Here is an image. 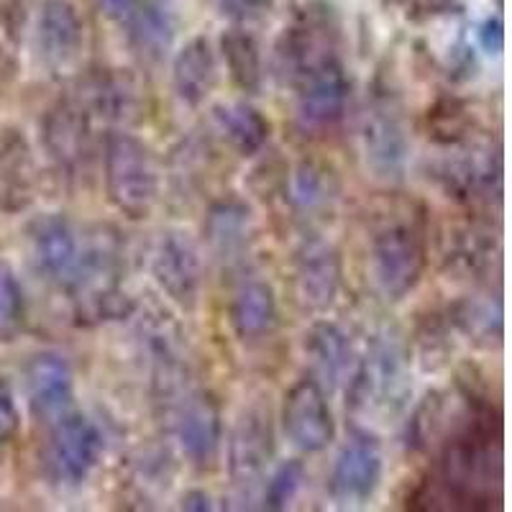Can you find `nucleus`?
Returning <instances> with one entry per match:
<instances>
[{
    "instance_id": "obj_30",
    "label": "nucleus",
    "mask_w": 512,
    "mask_h": 512,
    "mask_svg": "<svg viewBox=\"0 0 512 512\" xmlns=\"http://www.w3.org/2000/svg\"><path fill=\"white\" fill-rule=\"evenodd\" d=\"M24 318V292L16 274L0 264V338L11 336Z\"/></svg>"
},
{
    "instance_id": "obj_19",
    "label": "nucleus",
    "mask_w": 512,
    "mask_h": 512,
    "mask_svg": "<svg viewBox=\"0 0 512 512\" xmlns=\"http://www.w3.org/2000/svg\"><path fill=\"white\" fill-rule=\"evenodd\" d=\"M172 82H175V93L187 105H200L213 93L218 82V64L216 52L205 36H195L177 52L172 64Z\"/></svg>"
},
{
    "instance_id": "obj_20",
    "label": "nucleus",
    "mask_w": 512,
    "mask_h": 512,
    "mask_svg": "<svg viewBox=\"0 0 512 512\" xmlns=\"http://www.w3.org/2000/svg\"><path fill=\"white\" fill-rule=\"evenodd\" d=\"M36 169L24 136L8 134L0 141V208L24 210L34 200Z\"/></svg>"
},
{
    "instance_id": "obj_29",
    "label": "nucleus",
    "mask_w": 512,
    "mask_h": 512,
    "mask_svg": "<svg viewBox=\"0 0 512 512\" xmlns=\"http://www.w3.org/2000/svg\"><path fill=\"white\" fill-rule=\"evenodd\" d=\"M305 469L300 461H287L282 464L277 472L269 477V482H264V505L269 510H285L292 500L297 497L300 487H303Z\"/></svg>"
},
{
    "instance_id": "obj_26",
    "label": "nucleus",
    "mask_w": 512,
    "mask_h": 512,
    "mask_svg": "<svg viewBox=\"0 0 512 512\" xmlns=\"http://www.w3.org/2000/svg\"><path fill=\"white\" fill-rule=\"evenodd\" d=\"M208 239L223 259H239L249 249L251 218L239 203H223L208 218Z\"/></svg>"
},
{
    "instance_id": "obj_25",
    "label": "nucleus",
    "mask_w": 512,
    "mask_h": 512,
    "mask_svg": "<svg viewBox=\"0 0 512 512\" xmlns=\"http://www.w3.org/2000/svg\"><path fill=\"white\" fill-rule=\"evenodd\" d=\"M338 195L336 172L320 162H300L292 172L290 198L300 213H323Z\"/></svg>"
},
{
    "instance_id": "obj_11",
    "label": "nucleus",
    "mask_w": 512,
    "mask_h": 512,
    "mask_svg": "<svg viewBox=\"0 0 512 512\" xmlns=\"http://www.w3.org/2000/svg\"><path fill=\"white\" fill-rule=\"evenodd\" d=\"M152 274L157 285L182 308L198 303L203 287V262L185 233H164L152 254Z\"/></svg>"
},
{
    "instance_id": "obj_17",
    "label": "nucleus",
    "mask_w": 512,
    "mask_h": 512,
    "mask_svg": "<svg viewBox=\"0 0 512 512\" xmlns=\"http://www.w3.org/2000/svg\"><path fill=\"white\" fill-rule=\"evenodd\" d=\"M500 157L489 149L461 146L459 152L443 159L441 180L461 200H487L500 190Z\"/></svg>"
},
{
    "instance_id": "obj_7",
    "label": "nucleus",
    "mask_w": 512,
    "mask_h": 512,
    "mask_svg": "<svg viewBox=\"0 0 512 512\" xmlns=\"http://www.w3.org/2000/svg\"><path fill=\"white\" fill-rule=\"evenodd\" d=\"M274 456V431L269 408L249 405L236 420L228 443V472L241 500H254L264 489Z\"/></svg>"
},
{
    "instance_id": "obj_13",
    "label": "nucleus",
    "mask_w": 512,
    "mask_h": 512,
    "mask_svg": "<svg viewBox=\"0 0 512 512\" xmlns=\"http://www.w3.org/2000/svg\"><path fill=\"white\" fill-rule=\"evenodd\" d=\"M175 436L182 454L195 466H210L221 451V413L203 392H185L175 400Z\"/></svg>"
},
{
    "instance_id": "obj_35",
    "label": "nucleus",
    "mask_w": 512,
    "mask_h": 512,
    "mask_svg": "<svg viewBox=\"0 0 512 512\" xmlns=\"http://www.w3.org/2000/svg\"><path fill=\"white\" fill-rule=\"evenodd\" d=\"M182 507L185 510H210V497L205 495V492H190V495H185V500H182Z\"/></svg>"
},
{
    "instance_id": "obj_21",
    "label": "nucleus",
    "mask_w": 512,
    "mask_h": 512,
    "mask_svg": "<svg viewBox=\"0 0 512 512\" xmlns=\"http://www.w3.org/2000/svg\"><path fill=\"white\" fill-rule=\"evenodd\" d=\"M231 326L241 341H259L277 326V297L269 282L246 280L231 300Z\"/></svg>"
},
{
    "instance_id": "obj_18",
    "label": "nucleus",
    "mask_w": 512,
    "mask_h": 512,
    "mask_svg": "<svg viewBox=\"0 0 512 512\" xmlns=\"http://www.w3.org/2000/svg\"><path fill=\"white\" fill-rule=\"evenodd\" d=\"M305 354L313 367L315 382L323 387H338L351 374L354 364V349L351 341L336 323H315L305 333Z\"/></svg>"
},
{
    "instance_id": "obj_34",
    "label": "nucleus",
    "mask_w": 512,
    "mask_h": 512,
    "mask_svg": "<svg viewBox=\"0 0 512 512\" xmlns=\"http://www.w3.org/2000/svg\"><path fill=\"white\" fill-rule=\"evenodd\" d=\"M139 0H100L105 16L116 18V21H126L128 13L134 11Z\"/></svg>"
},
{
    "instance_id": "obj_16",
    "label": "nucleus",
    "mask_w": 512,
    "mask_h": 512,
    "mask_svg": "<svg viewBox=\"0 0 512 512\" xmlns=\"http://www.w3.org/2000/svg\"><path fill=\"white\" fill-rule=\"evenodd\" d=\"M72 369L59 354H39L31 359L26 372V392H29L31 413L39 420L54 423L67 415L72 405Z\"/></svg>"
},
{
    "instance_id": "obj_24",
    "label": "nucleus",
    "mask_w": 512,
    "mask_h": 512,
    "mask_svg": "<svg viewBox=\"0 0 512 512\" xmlns=\"http://www.w3.org/2000/svg\"><path fill=\"white\" fill-rule=\"evenodd\" d=\"M47 149L59 167L75 169L88 152V116L75 105H59L47 118Z\"/></svg>"
},
{
    "instance_id": "obj_15",
    "label": "nucleus",
    "mask_w": 512,
    "mask_h": 512,
    "mask_svg": "<svg viewBox=\"0 0 512 512\" xmlns=\"http://www.w3.org/2000/svg\"><path fill=\"white\" fill-rule=\"evenodd\" d=\"M36 52L49 70H67L82 49V21L70 0H44L36 18Z\"/></svg>"
},
{
    "instance_id": "obj_22",
    "label": "nucleus",
    "mask_w": 512,
    "mask_h": 512,
    "mask_svg": "<svg viewBox=\"0 0 512 512\" xmlns=\"http://www.w3.org/2000/svg\"><path fill=\"white\" fill-rule=\"evenodd\" d=\"M213 121H216L218 134L241 157H254L256 152H262L272 134V123L249 103L216 105Z\"/></svg>"
},
{
    "instance_id": "obj_1",
    "label": "nucleus",
    "mask_w": 512,
    "mask_h": 512,
    "mask_svg": "<svg viewBox=\"0 0 512 512\" xmlns=\"http://www.w3.org/2000/svg\"><path fill=\"white\" fill-rule=\"evenodd\" d=\"M280 64L295 88V118L305 134L336 126L346 113L351 80L326 34L300 26L285 36Z\"/></svg>"
},
{
    "instance_id": "obj_5",
    "label": "nucleus",
    "mask_w": 512,
    "mask_h": 512,
    "mask_svg": "<svg viewBox=\"0 0 512 512\" xmlns=\"http://www.w3.org/2000/svg\"><path fill=\"white\" fill-rule=\"evenodd\" d=\"M372 277L379 292L390 300L402 297L418 287L425 269V241L413 223L392 221L379 228L369 249Z\"/></svg>"
},
{
    "instance_id": "obj_12",
    "label": "nucleus",
    "mask_w": 512,
    "mask_h": 512,
    "mask_svg": "<svg viewBox=\"0 0 512 512\" xmlns=\"http://www.w3.org/2000/svg\"><path fill=\"white\" fill-rule=\"evenodd\" d=\"M341 256L328 241L310 239L295 254V292L305 310L323 313L341 290Z\"/></svg>"
},
{
    "instance_id": "obj_4",
    "label": "nucleus",
    "mask_w": 512,
    "mask_h": 512,
    "mask_svg": "<svg viewBox=\"0 0 512 512\" xmlns=\"http://www.w3.org/2000/svg\"><path fill=\"white\" fill-rule=\"evenodd\" d=\"M441 479L456 500L479 502L492 497V484L500 482V446L484 425H472L446 443Z\"/></svg>"
},
{
    "instance_id": "obj_31",
    "label": "nucleus",
    "mask_w": 512,
    "mask_h": 512,
    "mask_svg": "<svg viewBox=\"0 0 512 512\" xmlns=\"http://www.w3.org/2000/svg\"><path fill=\"white\" fill-rule=\"evenodd\" d=\"M18 425H21V418H18L16 400L6 384L0 382V446L11 443V438L18 433Z\"/></svg>"
},
{
    "instance_id": "obj_27",
    "label": "nucleus",
    "mask_w": 512,
    "mask_h": 512,
    "mask_svg": "<svg viewBox=\"0 0 512 512\" xmlns=\"http://www.w3.org/2000/svg\"><path fill=\"white\" fill-rule=\"evenodd\" d=\"M223 57H226L231 80L239 85L244 93H259L264 80L262 54L254 36L246 31H228L221 41Z\"/></svg>"
},
{
    "instance_id": "obj_33",
    "label": "nucleus",
    "mask_w": 512,
    "mask_h": 512,
    "mask_svg": "<svg viewBox=\"0 0 512 512\" xmlns=\"http://www.w3.org/2000/svg\"><path fill=\"white\" fill-rule=\"evenodd\" d=\"M221 3L236 18H259L269 8V0H221Z\"/></svg>"
},
{
    "instance_id": "obj_8",
    "label": "nucleus",
    "mask_w": 512,
    "mask_h": 512,
    "mask_svg": "<svg viewBox=\"0 0 512 512\" xmlns=\"http://www.w3.org/2000/svg\"><path fill=\"white\" fill-rule=\"evenodd\" d=\"M103 456V433L85 415H62L54 420L47 443V469L54 482L77 487L88 482Z\"/></svg>"
},
{
    "instance_id": "obj_10",
    "label": "nucleus",
    "mask_w": 512,
    "mask_h": 512,
    "mask_svg": "<svg viewBox=\"0 0 512 512\" xmlns=\"http://www.w3.org/2000/svg\"><path fill=\"white\" fill-rule=\"evenodd\" d=\"M382 482V451L369 436H356L341 448L328 479V492L341 507L369 502Z\"/></svg>"
},
{
    "instance_id": "obj_28",
    "label": "nucleus",
    "mask_w": 512,
    "mask_h": 512,
    "mask_svg": "<svg viewBox=\"0 0 512 512\" xmlns=\"http://www.w3.org/2000/svg\"><path fill=\"white\" fill-rule=\"evenodd\" d=\"M456 326L482 346L500 344L502 305L492 297H466L454 308Z\"/></svg>"
},
{
    "instance_id": "obj_2",
    "label": "nucleus",
    "mask_w": 512,
    "mask_h": 512,
    "mask_svg": "<svg viewBox=\"0 0 512 512\" xmlns=\"http://www.w3.org/2000/svg\"><path fill=\"white\" fill-rule=\"evenodd\" d=\"M410 364L402 344L392 336L377 338L351 374V410L361 418L390 420L408 405Z\"/></svg>"
},
{
    "instance_id": "obj_14",
    "label": "nucleus",
    "mask_w": 512,
    "mask_h": 512,
    "mask_svg": "<svg viewBox=\"0 0 512 512\" xmlns=\"http://www.w3.org/2000/svg\"><path fill=\"white\" fill-rule=\"evenodd\" d=\"M31 254H34L36 269L49 282L70 287L85 256V246L70 221L59 216H44L31 228Z\"/></svg>"
},
{
    "instance_id": "obj_6",
    "label": "nucleus",
    "mask_w": 512,
    "mask_h": 512,
    "mask_svg": "<svg viewBox=\"0 0 512 512\" xmlns=\"http://www.w3.org/2000/svg\"><path fill=\"white\" fill-rule=\"evenodd\" d=\"M359 139L364 162L377 180L395 182L405 175L410 159V136L395 100L377 95L367 105L361 116Z\"/></svg>"
},
{
    "instance_id": "obj_3",
    "label": "nucleus",
    "mask_w": 512,
    "mask_h": 512,
    "mask_svg": "<svg viewBox=\"0 0 512 512\" xmlns=\"http://www.w3.org/2000/svg\"><path fill=\"white\" fill-rule=\"evenodd\" d=\"M105 192L123 216L141 221L159 198V172L152 149L131 134L105 139Z\"/></svg>"
},
{
    "instance_id": "obj_32",
    "label": "nucleus",
    "mask_w": 512,
    "mask_h": 512,
    "mask_svg": "<svg viewBox=\"0 0 512 512\" xmlns=\"http://www.w3.org/2000/svg\"><path fill=\"white\" fill-rule=\"evenodd\" d=\"M479 41H482V47L489 54L502 52V47H505V31H502L500 18H489L487 24L482 26V31H479Z\"/></svg>"
},
{
    "instance_id": "obj_9",
    "label": "nucleus",
    "mask_w": 512,
    "mask_h": 512,
    "mask_svg": "<svg viewBox=\"0 0 512 512\" xmlns=\"http://www.w3.org/2000/svg\"><path fill=\"white\" fill-rule=\"evenodd\" d=\"M282 428L292 446L303 454H318L336 438V420L326 392L315 379L297 382L285 397L282 408Z\"/></svg>"
},
{
    "instance_id": "obj_23",
    "label": "nucleus",
    "mask_w": 512,
    "mask_h": 512,
    "mask_svg": "<svg viewBox=\"0 0 512 512\" xmlns=\"http://www.w3.org/2000/svg\"><path fill=\"white\" fill-rule=\"evenodd\" d=\"M128 39L149 59H159L175 39V13L164 0H139L136 8L123 21Z\"/></svg>"
}]
</instances>
